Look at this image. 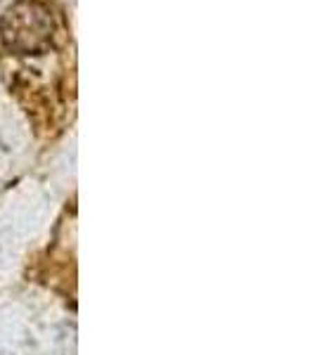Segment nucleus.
<instances>
[{
  "instance_id": "f257e3e1",
  "label": "nucleus",
  "mask_w": 315,
  "mask_h": 355,
  "mask_svg": "<svg viewBox=\"0 0 315 355\" xmlns=\"http://www.w3.org/2000/svg\"><path fill=\"white\" fill-rule=\"evenodd\" d=\"M55 17L41 0H19L0 19V43L15 55H41L53 48Z\"/></svg>"
}]
</instances>
